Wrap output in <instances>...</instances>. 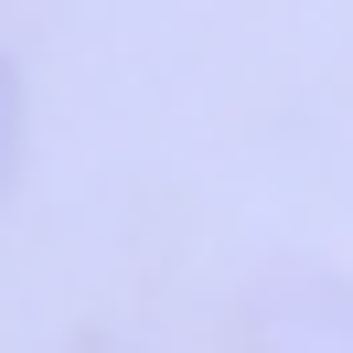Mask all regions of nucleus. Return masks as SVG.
Instances as JSON below:
<instances>
[{"mask_svg":"<svg viewBox=\"0 0 353 353\" xmlns=\"http://www.w3.org/2000/svg\"><path fill=\"white\" fill-rule=\"evenodd\" d=\"M246 353H353V289L343 279H289V289H268Z\"/></svg>","mask_w":353,"mask_h":353,"instance_id":"1","label":"nucleus"},{"mask_svg":"<svg viewBox=\"0 0 353 353\" xmlns=\"http://www.w3.org/2000/svg\"><path fill=\"white\" fill-rule=\"evenodd\" d=\"M11 161H22V86H11V65H0V182H11Z\"/></svg>","mask_w":353,"mask_h":353,"instance_id":"2","label":"nucleus"},{"mask_svg":"<svg viewBox=\"0 0 353 353\" xmlns=\"http://www.w3.org/2000/svg\"><path fill=\"white\" fill-rule=\"evenodd\" d=\"M97 353H108V343H97Z\"/></svg>","mask_w":353,"mask_h":353,"instance_id":"3","label":"nucleus"}]
</instances>
